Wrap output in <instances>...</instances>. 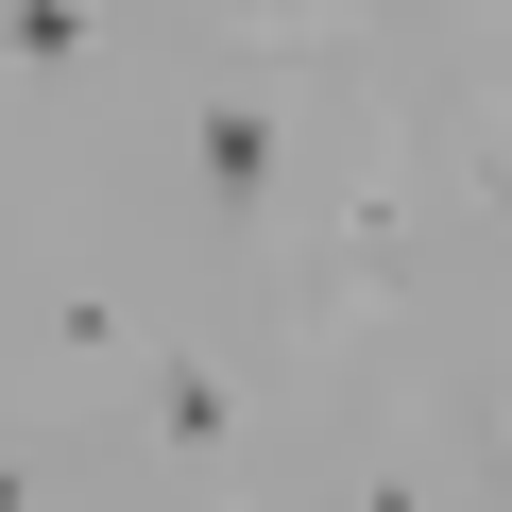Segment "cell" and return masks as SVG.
Masks as SVG:
<instances>
[{
  "instance_id": "1",
  "label": "cell",
  "mask_w": 512,
  "mask_h": 512,
  "mask_svg": "<svg viewBox=\"0 0 512 512\" xmlns=\"http://www.w3.org/2000/svg\"><path fill=\"white\" fill-rule=\"evenodd\" d=\"M256 188H274V120L222 103V120H205V205H256Z\"/></svg>"
},
{
  "instance_id": "2",
  "label": "cell",
  "mask_w": 512,
  "mask_h": 512,
  "mask_svg": "<svg viewBox=\"0 0 512 512\" xmlns=\"http://www.w3.org/2000/svg\"><path fill=\"white\" fill-rule=\"evenodd\" d=\"M103 18H86V0H0V52H18V69H69Z\"/></svg>"
},
{
  "instance_id": "3",
  "label": "cell",
  "mask_w": 512,
  "mask_h": 512,
  "mask_svg": "<svg viewBox=\"0 0 512 512\" xmlns=\"http://www.w3.org/2000/svg\"><path fill=\"white\" fill-rule=\"evenodd\" d=\"M154 427H171V444H222V427H239V393H222V376H205V359H188V376H171V393H154Z\"/></svg>"
},
{
  "instance_id": "4",
  "label": "cell",
  "mask_w": 512,
  "mask_h": 512,
  "mask_svg": "<svg viewBox=\"0 0 512 512\" xmlns=\"http://www.w3.org/2000/svg\"><path fill=\"white\" fill-rule=\"evenodd\" d=\"M0 512H35V478H18V461H0Z\"/></svg>"
}]
</instances>
